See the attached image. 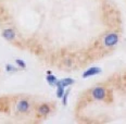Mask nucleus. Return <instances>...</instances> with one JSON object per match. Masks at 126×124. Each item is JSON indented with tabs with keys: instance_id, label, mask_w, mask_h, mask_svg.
I'll use <instances>...</instances> for the list:
<instances>
[{
	"instance_id": "f257e3e1",
	"label": "nucleus",
	"mask_w": 126,
	"mask_h": 124,
	"mask_svg": "<svg viewBox=\"0 0 126 124\" xmlns=\"http://www.w3.org/2000/svg\"><path fill=\"white\" fill-rule=\"evenodd\" d=\"M120 41V35L116 32H110L104 35L103 39H102V44L106 48H113L115 47Z\"/></svg>"
},
{
	"instance_id": "f03ea898",
	"label": "nucleus",
	"mask_w": 126,
	"mask_h": 124,
	"mask_svg": "<svg viewBox=\"0 0 126 124\" xmlns=\"http://www.w3.org/2000/svg\"><path fill=\"white\" fill-rule=\"evenodd\" d=\"M91 95V98L97 100V101H103V100L107 99L108 96V90L104 86L98 85V86H94L90 91Z\"/></svg>"
},
{
	"instance_id": "7ed1b4c3",
	"label": "nucleus",
	"mask_w": 126,
	"mask_h": 124,
	"mask_svg": "<svg viewBox=\"0 0 126 124\" xmlns=\"http://www.w3.org/2000/svg\"><path fill=\"white\" fill-rule=\"evenodd\" d=\"M15 108H16V110L20 113H28V111H30L32 108V105L27 99H21L16 102Z\"/></svg>"
},
{
	"instance_id": "20e7f679",
	"label": "nucleus",
	"mask_w": 126,
	"mask_h": 124,
	"mask_svg": "<svg viewBox=\"0 0 126 124\" xmlns=\"http://www.w3.org/2000/svg\"><path fill=\"white\" fill-rule=\"evenodd\" d=\"M52 111V105L49 102H44L40 104L37 107V114L41 115V117H46V115L50 114V112Z\"/></svg>"
},
{
	"instance_id": "39448f33",
	"label": "nucleus",
	"mask_w": 126,
	"mask_h": 124,
	"mask_svg": "<svg viewBox=\"0 0 126 124\" xmlns=\"http://www.w3.org/2000/svg\"><path fill=\"white\" fill-rule=\"evenodd\" d=\"M102 72V69L99 68V67H91L87 69L85 72L83 73V78H87V77H91V76H94V75H98Z\"/></svg>"
},
{
	"instance_id": "423d86ee",
	"label": "nucleus",
	"mask_w": 126,
	"mask_h": 124,
	"mask_svg": "<svg viewBox=\"0 0 126 124\" xmlns=\"http://www.w3.org/2000/svg\"><path fill=\"white\" fill-rule=\"evenodd\" d=\"M1 35H2V37L8 41L14 40L15 37H16V33H15V31L13 30V28H4V30L2 31Z\"/></svg>"
},
{
	"instance_id": "0eeeda50",
	"label": "nucleus",
	"mask_w": 126,
	"mask_h": 124,
	"mask_svg": "<svg viewBox=\"0 0 126 124\" xmlns=\"http://www.w3.org/2000/svg\"><path fill=\"white\" fill-rule=\"evenodd\" d=\"M75 83V80L71 77H66V78H62V80H58V83L57 85H62L64 87H67V86H71Z\"/></svg>"
},
{
	"instance_id": "6e6552de",
	"label": "nucleus",
	"mask_w": 126,
	"mask_h": 124,
	"mask_svg": "<svg viewBox=\"0 0 126 124\" xmlns=\"http://www.w3.org/2000/svg\"><path fill=\"white\" fill-rule=\"evenodd\" d=\"M46 81L48 82V84H49L50 86H57L58 78H57L54 75H52V74H48V75L46 76Z\"/></svg>"
},
{
	"instance_id": "1a4fd4ad",
	"label": "nucleus",
	"mask_w": 126,
	"mask_h": 124,
	"mask_svg": "<svg viewBox=\"0 0 126 124\" xmlns=\"http://www.w3.org/2000/svg\"><path fill=\"white\" fill-rule=\"evenodd\" d=\"M56 87H57V93H56L57 97L61 99L62 97H63V95H64V93H65V89H64L65 87L62 86V85H57Z\"/></svg>"
},
{
	"instance_id": "9d476101",
	"label": "nucleus",
	"mask_w": 126,
	"mask_h": 124,
	"mask_svg": "<svg viewBox=\"0 0 126 124\" xmlns=\"http://www.w3.org/2000/svg\"><path fill=\"white\" fill-rule=\"evenodd\" d=\"M15 63H16V65L21 69V70H24L26 68V63H25L24 60H22V59H16L15 60Z\"/></svg>"
},
{
	"instance_id": "9b49d317",
	"label": "nucleus",
	"mask_w": 126,
	"mask_h": 124,
	"mask_svg": "<svg viewBox=\"0 0 126 124\" xmlns=\"http://www.w3.org/2000/svg\"><path fill=\"white\" fill-rule=\"evenodd\" d=\"M69 95H70V89L67 91H65L64 95H63V97H62V104H63V106H66L67 105V98H69Z\"/></svg>"
},
{
	"instance_id": "f8f14e48",
	"label": "nucleus",
	"mask_w": 126,
	"mask_h": 124,
	"mask_svg": "<svg viewBox=\"0 0 126 124\" xmlns=\"http://www.w3.org/2000/svg\"><path fill=\"white\" fill-rule=\"evenodd\" d=\"M6 70L8 72H17V69L15 67H13L12 64H7L6 65Z\"/></svg>"
}]
</instances>
